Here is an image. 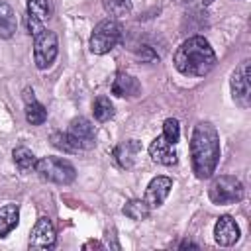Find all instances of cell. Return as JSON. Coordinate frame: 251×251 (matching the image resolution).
<instances>
[{
	"label": "cell",
	"instance_id": "1",
	"mask_svg": "<svg viewBox=\"0 0 251 251\" xmlns=\"http://www.w3.org/2000/svg\"><path fill=\"white\" fill-rule=\"evenodd\" d=\"M192 171L198 178H210L220 161V135L210 122H200L190 139Z\"/></svg>",
	"mask_w": 251,
	"mask_h": 251
},
{
	"label": "cell",
	"instance_id": "2",
	"mask_svg": "<svg viewBox=\"0 0 251 251\" xmlns=\"http://www.w3.org/2000/svg\"><path fill=\"white\" fill-rule=\"evenodd\" d=\"M216 67V53L202 35L188 37L175 53V69L186 76H204Z\"/></svg>",
	"mask_w": 251,
	"mask_h": 251
},
{
	"label": "cell",
	"instance_id": "3",
	"mask_svg": "<svg viewBox=\"0 0 251 251\" xmlns=\"http://www.w3.org/2000/svg\"><path fill=\"white\" fill-rule=\"evenodd\" d=\"M33 171L43 180H49V182H55V184H69L76 176L75 167L63 157H43L35 163Z\"/></svg>",
	"mask_w": 251,
	"mask_h": 251
},
{
	"label": "cell",
	"instance_id": "4",
	"mask_svg": "<svg viewBox=\"0 0 251 251\" xmlns=\"http://www.w3.org/2000/svg\"><path fill=\"white\" fill-rule=\"evenodd\" d=\"M120 35H122V27L114 18L98 22L90 35V51L96 55H104V53L112 51L118 45Z\"/></svg>",
	"mask_w": 251,
	"mask_h": 251
},
{
	"label": "cell",
	"instance_id": "5",
	"mask_svg": "<svg viewBox=\"0 0 251 251\" xmlns=\"http://www.w3.org/2000/svg\"><path fill=\"white\" fill-rule=\"evenodd\" d=\"M208 196L214 204H233L243 198V184L231 175H222L212 180Z\"/></svg>",
	"mask_w": 251,
	"mask_h": 251
},
{
	"label": "cell",
	"instance_id": "6",
	"mask_svg": "<svg viewBox=\"0 0 251 251\" xmlns=\"http://www.w3.org/2000/svg\"><path fill=\"white\" fill-rule=\"evenodd\" d=\"M33 35V59H35V67L37 69H47L51 67V63L57 57L59 51V43H57V35L51 29L41 27L39 31L31 33Z\"/></svg>",
	"mask_w": 251,
	"mask_h": 251
},
{
	"label": "cell",
	"instance_id": "7",
	"mask_svg": "<svg viewBox=\"0 0 251 251\" xmlns=\"http://www.w3.org/2000/svg\"><path fill=\"white\" fill-rule=\"evenodd\" d=\"M73 145L78 149H90L94 145V126L86 118H75L67 131Z\"/></svg>",
	"mask_w": 251,
	"mask_h": 251
},
{
	"label": "cell",
	"instance_id": "8",
	"mask_svg": "<svg viewBox=\"0 0 251 251\" xmlns=\"http://www.w3.org/2000/svg\"><path fill=\"white\" fill-rule=\"evenodd\" d=\"M231 92H233V100L239 104V106H249V92H251V86H249V61H245L233 75H231Z\"/></svg>",
	"mask_w": 251,
	"mask_h": 251
},
{
	"label": "cell",
	"instance_id": "9",
	"mask_svg": "<svg viewBox=\"0 0 251 251\" xmlns=\"http://www.w3.org/2000/svg\"><path fill=\"white\" fill-rule=\"evenodd\" d=\"M55 245V229L49 218H39L29 235L31 249H51Z\"/></svg>",
	"mask_w": 251,
	"mask_h": 251
},
{
	"label": "cell",
	"instance_id": "10",
	"mask_svg": "<svg viewBox=\"0 0 251 251\" xmlns=\"http://www.w3.org/2000/svg\"><path fill=\"white\" fill-rule=\"evenodd\" d=\"M171 188H173V180L169 176H155L145 190V198H143L145 204L149 208H159L165 202V198L169 196Z\"/></svg>",
	"mask_w": 251,
	"mask_h": 251
},
{
	"label": "cell",
	"instance_id": "11",
	"mask_svg": "<svg viewBox=\"0 0 251 251\" xmlns=\"http://www.w3.org/2000/svg\"><path fill=\"white\" fill-rule=\"evenodd\" d=\"M214 239L222 247H229L239 239V226L231 216H222L214 226Z\"/></svg>",
	"mask_w": 251,
	"mask_h": 251
},
{
	"label": "cell",
	"instance_id": "12",
	"mask_svg": "<svg viewBox=\"0 0 251 251\" xmlns=\"http://www.w3.org/2000/svg\"><path fill=\"white\" fill-rule=\"evenodd\" d=\"M149 155L155 163L159 165H175L176 163V151H175V143H169L163 135L155 137L149 145Z\"/></svg>",
	"mask_w": 251,
	"mask_h": 251
},
{
	"label": "cell",
	"instance_id": "13",
	"mask_svg": "<svg viewBox=\"0 0 251 251\" xmlns=\"http://www.w3.org/2000/svg\"><path fill=\"white\" fill-rule=\"evenodd\" d=\"M139 90H141V86H139L137 78L127 73H118L112 80V94H116L120 98L122 96H137Z\"/></svg>",
	"mask_w": 251,
	"mask_h": 251
},
{
	"label": "cell",
	"instance_id": "14",
	"mask_svg": "<svg viewBox=\"0 0 251 251\" xmlns=\"http://www.w3.org/2000/svg\"><path fill=\"white\" fill-rule=\"evenodd\" d=\"M139 151H141V143L137 139H127V141H122L114 149V159L122 169H129Z\"/></svg>",
	"mask_w": 251,
	"mask_h": 251
},
{
	"label": "cell",
	"instance_id": "15",
	"mask_svg": "<svg viewBox=\"0 0 251 251\" xmlns=\"http://www.w3.org/2000/svg\"><path fill=\"white\" fill-rule=\"evenodd\" d=\"M24 100H25V120H27L31 126H41V124L47 120V110L35 100L33 90L25 88Z\"/></svg>",
	"mask_w": 251,
	"mask_h": 251
},
{
	"label": "cell",
	"instance_id": "16",
	"mask_svg": "<svg viewBox=\"0 0 251 251\" xmlns=\"http://www.w3.org/2000/svg\"><path fill=\"white\" fill-rule=\"evenodd\" d=\"M18 27V20H16V12L12 10L10 4L0 2V37L8 39L14 35Z\"/></svg>",
	"mask_w": 251,
	"mask_h": 251
},
{
	"label": "cell",
	"instance_id": "17",
	"mask_svg": "<svg viewBox=\"0 0 251 251\" xmlns=\"http://www.w3.org/2000/svg\"><path fill=\"white\" fill-rule=\"evenodd\" d=\"M20 222V210L16 204H6L0 208V237L8 235Z\"/></svg>",
	"mask_w": 251,
	"mask_h": 251
},
{
	"label": "cell",
	"instance_id": "18",
	"mask_svg": "<svg viewBox=\"0 0 251 251\" xmlns=\"http://www.w3.org/2000/svg\"><path fill=\"white\" fill-rule=\"evenodd\" d=\"M12 157H14V163L18 165V169H20V171L27 173V171L35 169L37 159H35V155H33L27 147H16V149H14V153H12Z\"/></svg>",
	"mask_w": 251,
	"mask_h": 251
},
{
	"label": "cell",
	"instance_id": "19",
	"mask_svg": "<svg viewBox=\"0 0 251 251\" xmlns=\"http://www.w3.org/2000/svg\"><path fill=\"white\" fill-rule=\"evenodd\" d=\"M149 206L145 204V200H129L126 206H124V214L127 216V218H131V220H135V222H141V220H145L147 216H149Z\"/></svg>",
	"mask_w": 251,
	"mask_h": 251
},
{
	"label": "cell",
	"instance_id": "20",
	"mask_svg": "<svg viewBox=\"0 0 251 251\" xmlns=\"http://www.w3.org/2000/svg\"><path fill=\"white\" fill-rule=\"evenodd\" d=\"M92 112H94V118L98 122H108L112 116H114V106L110 102V98L106 96H98L92 104Z\"/></svg>",
	"mask_w": 251,
	"mask_h": 251
},
{
	"label": "cell",
	"instance_id": "21",
	"mask_svg": "<svg viewBox=\"0 0 251 251\" xmlns=\"http://www.w3.org/2000/svg\"><path fill=\"white\" fill-rule=\"evenodd\" d=\"M51 0H27V14L37 18V20H47L51 18Z\"/></svg>",
	"mask_w": 251,
	"mask_h": 251
},
{
	"label": "cell",
	"instance_id": "22",
	"mask_svg": "<svg viewBox=\"0 0 251 251\" xmlns=\"http://www.w3.org/2000/svg\"><path fill=\"white\" fill-rule=\"evenodd\" d=\"M102 6L112 18H122V16H127L131 12L129 0H102Z\"/></svg>",
	"mask_w": 251,
	"mask_h": 251
},
{
	"label": "cell",
	"instance_id": "23",
	"mask_svg": "<svg viewBox=\"0 0 251 251\" xmlns=\"http://www.w3.org/2000/svg\"><path fill=\"white\" fill-rule=\"evenodd\" d=\"M163 137L169 143H176L178 141V137H180V126H178V122L175 118L165 120V124H163Z\"/></svg>",
	"mask_w": 251,
	"mask_h": 251
},
{
	"label": "cell",
	"instance_id": "24",
	"mask_svg": "<svg viewBox=\"0 0 251 251\" xmlns=\"http://www.w3.org/2000/svg\"><path fill=\"white\" fill-rule=\"evenodd\" d=\"M51 143H53L57 149H63V151H67V153H75V151H76V147L73 145V141L69 139V135L63 133V131L51 133Z\"/></svg>",
	"mask_w": 251,
	"mask_h": 251
},
{
	"label": "cell",
	"instance_id": "25",
	"mask_svg": "<svg viewBox=\"0 0 251 251\" xmlns=\"http://www.w3.org/2000/svg\"><path fill=\"white\" fill-rule=\"evenodd\" d=\"M88 247H102V245H100L98 241H88V243L84 245V249H88Z\"/></svg>",
	"mask_w": 251,
	"mask_h": 251
},
{
	"label": "cell",
	"instance_id": "26",
	"mask_svg": "<svg viewBox=\"0 0 251 251\" xmlns=\"http://www.w3.org/2000/svg\"><path fill=\"white\" fill-rule=\"evenodd\" d=\"M186 247H194V249H196L194 243H190V241H182V243H180V249H186Z\"/></svg>",
	"mask_w": 251,
	"mask_h": 251
},
{
	"label": "cell",
	"instance_id": "27",
	"mask_svg": "<svg viewBox=\"0 0 251 251\" xmlns=\"http://www.w3.org/2000/svg\"><path fill=\"white\" fill-rule=\"evenodd\" d=\"M212 2H214V0H202V4H204V6H208V4H212Z\"/></svg>",
	"mask_w": 251,
	"mask_h": 251
}]
</instances>
